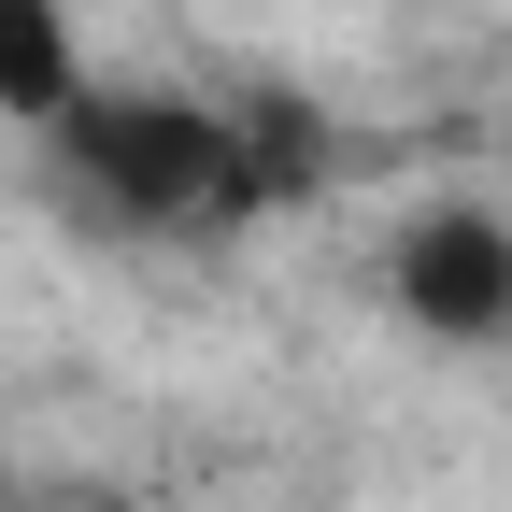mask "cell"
Returning a JSON list of instances; mask_svg holds the SVG:
<instances>
[{"label":"cell","mask_w":512,"mask_h":512,"mask_svg":"<svg viewBox=\"0 0 512 512\" xmlns=\"http://www.w3.org/2000/svg\"><path fill=\"white\" fill-rule=\"evenodd\" d=\"M57 157H72L86 214H114V228H214L256 200L242 114H200V100H72Z\"/></svg>","instance_id":"obj_1"},{"label":"cell","mask_w":512,"mask_h":512,"mask_svg":"<svg viewBox=\"0 0 512 512\" xmlns=\"http://www.w3.org/2000/svg\"><path fill=\"white\" fill-rule=\"evenodd\" d=\"M384 271H399V313L441 328V342H498V328H512V228L470 214V200H456V214H413Z\"/></svg>","instance_id":"obj_2"},{"label":"cell","mask_w":512,"mask_h":512,"mask_svg":"<svg viewBox=\"0 0 512 512\" xmlns=\"http://www.w3.org/2000/svg\"><path fill=\"white\" fill-rule=\"evenodd\" d=\"M86 100V57H72V0H0V114L57 128Z\"/></svg>","instance_id":"obj_3"}]
</instances>
